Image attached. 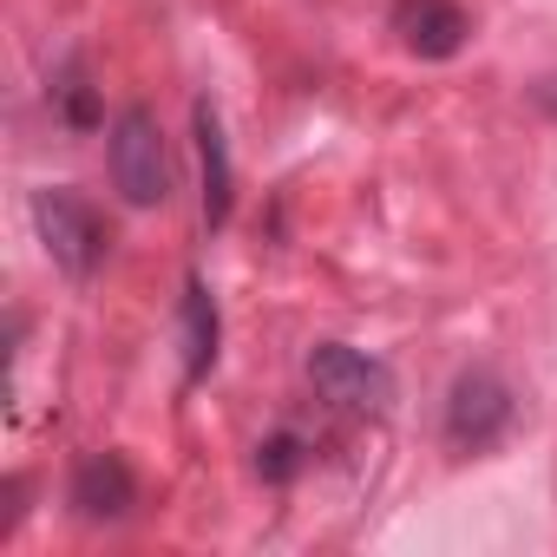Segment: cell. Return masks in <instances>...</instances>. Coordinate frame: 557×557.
<instances>
[{
	"label": "cell",
	"instance_id": "1",
	"mask_svg": "<svg viewBox=\"0 0 557 557\" xmlns=\"http://www.w3.org/2000/svg\"><path fill=\"white\" fill-rule=\"evenodd\" d=\"M106 158H112V184H119V197H125L132 210H158V203H171L177 171H171V145H164V125H158L151 106H125V112L112 119V145H106Z\"/></svg>",
	"mask_w": 557,
	"mask_h": 557
},
{
	"label": "cell",
	"instance_id": "2",
	"mask_svg": "<svg viewBox=\"0 0 557 557\" xmlns=\"http://www.w3.org/2000/svg\"><path fill=\"white\" fill-rule=\"evenodd\" d=\"M34 230H40V243H47L60 275H73V283H92V275H99L112 236H106V216L79 190H66V184L34 190Z\"/></svg>",
	"mask_w": 557,
	"mask_h": 557
},
{
	"label": "cell",
	"instance_id": "3",
	"mask_svg": "<svg viewBox=\"0 0 557 557\" xmlns=\"http://www.w3.org/2000/svg\"><path fill=\"white\" fill-rule=\"evenodd\" d=\"M309 387L329 400V407H342V413H368V420H381L387 407H394V368L381 361V355H368V348H348V342H322V348H309Z\"/></svg>",
	"mask_w": 557,
	"mask_h": 557
},
{
	"label": "cell",
	"instance_id": "4",
	"mask_svg": "<svg viewBox=\"0 0 557 557\" xmlns=\"http://www.w3.org/2000/svg\"><path fill=\"white\" fill-rule=\"evenodd\" d=\"M518 420V400L511 387L492 374V368H466L446 394V446L453 453H492Z\"/></svg>",
	"mask_w": 557,
	"mask_h": 557
},
{
	"label": "cell",
	"instance_id": "5",
	"mask_svg": "<svg viewBox=\"0 0 557 557\" xmlns=\"http://www.w3.org/2000/svg\"><path fill=\"white\" fill-rule=\"evenodd\" d=\"M387 27H394V40L413 60H453L472 40V14L459 8V0H394Z\"/></svg>",
	"mask_w": 557,
	"mask_h": 557
},
{
	"label": "cell",
	"instance_id": "6",
	"mask_svg": "<svg viewBox=\"0 0 557 557\" xmlns=\"http://www.w3.org/2000/svg\"><path fill=\"white\" fill-rule=\"evenodd\" d=\"M66 505H73L86 524H119V518H132V505H138V479H132L125 453H86V459L73 466Z\"/></svg>",
	"mask_w": 557,
	"mask_h": 557
},
{
	"label": "cell",
	"instance_id": "7",
	"mask_svg": "<svg viewBox=\"0 0 557 557\" xmlns=\"http://www.w3.org/2000/svg\"><path fill=\"white\" fill-rule=\"evenodd\" d=\"M190 132H197V164H203V223L223 230L230 210H236V164H230V138H223L216 99L190 106Z\"/></svg>",
	"mask_w": 557,
	"mask_h": 557
},
{
	"label": "cell",
	"instance_id": "8",
	"mask_svg": "<svg viewBox=\"0 0 557 557\" xmlns=\"http://www.w3.org/2000/svg\"><path fill=\"white\" fill-rule=\"evenodd\" d=\"M177 329H184V381H203L216 368V342H223V315H216V296H210L203 275H190V283H184Z\"/></svg>",
	"mask_w": 557,
	"mask_h": 557
},
{
	"label": "cell",
	"instance_id": "9",
	"mask_svg": "<svg viewBox=\"0 0 557 557\" xmlns=\"http://www.w3.org/2000/svg\"><path fill=\"white\" fill-rule=\"evenodd\" d=\"M302 466H309V446L296 433H269L256 446V479L262 485H289V479H302Z\"/></svg>",
	"mask_w": 557,
	"mask_h": 557
},
{
	"label": "cell",
	"instance_id": "10",
	"mask_svg": "<svg viewBox=\"0 0 557 557\" xmlns=\"http://www.w3.org/2000/svg\"><path fill=\"white\" fill-rule=\"evenodd\" d=\"M53 99H60V119L73 125V132H92L99 125V92L86 86V73H79V60L60 73V86H53Z\"/></svg>",
	"mask_w": 557,
	"mask_h": 557
},
{
	"label": "cell",
	"instance_id": "11",
	"mask_svg": "<svg viewBox=\"0 0 557 557\" xmlns=\"http://www.w3.org/2000/svg\"><path fill=\"white\" fill-rule=\"evenodd\" d=\"M531 106H537L544 119H557V66H550V73H544V79L531 86Z\"/></svg>",
	"mask_w": 557,
	"mask_h": 557
}]
</instances>
